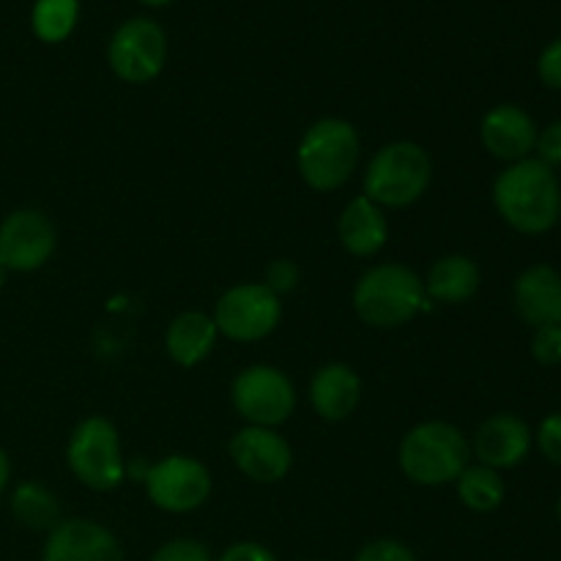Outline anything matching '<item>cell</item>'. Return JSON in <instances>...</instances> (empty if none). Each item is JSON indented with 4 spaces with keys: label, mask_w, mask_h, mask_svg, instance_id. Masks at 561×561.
<instances>
[{
    "label": "cell",
    "mask_w": 561,
    "mask_h": 561,
    "mask_svg": "<svg viewBox=\"0 0 561 561\" xmlns=\"http://www.w3.org/2000/svg\"><path fill=\"white\" fill-rule=\"evenodd\" d=\"M66 458L71 474L91 491H113L126 477L118 431L104 416H88L75 427Z\"/></svg>",
    "instance_id": "6"
},
{
    "label": "cell",
    "mask_w": 561,
    "mask_h": 561,
    "mask_svg": "<svg viewBox=\"0 0 561 561\" xmlns=\"http://www.w3.org/2000/svg\"><path fill=\"white\" fill-rule=\"evenodd\" d=\"M44 561H124V551L102 524L71 518L49 531Z\"/></svg>",
    "instance_id": "13"
},
{
    "label": "cell",
    "mask_w": 561,
    "mask_h": 561,
    "mask_svg": "<svg viewBox=\"0 0 561 561\" xmlns=\"http://www.w3.org/2000/svg\"><path fill=\"white\" fill-rule=\"evenodd\" d=\"M219 561H277V557L257 542H239V546H230Z\"/></svg>",
    "instance_id": "31"
},
{
    "label": "cell",
    "mask_w": 561,
    "mask_h": 561,
    "mask_svg": "<svg viewBox=\"0 0 561 561\" xmlns=\"http://www.w3.org/2000/svg\"><path fill=\"white\" fill-rule=\"evenodd\" d=\"M230 458H233L236 469L241 474L261 482V485L285 480L290 463H294V453H290L288 442L274 427L257 425L236 433L233 442H230Z\"/></svg>",
    "instance_id": "12"
},
{
    "label": "cell",
    "mask_w": 561,
    "mask_h": 561,
    "mask_svg": "<svg viewBox=\"0 0 561 561\" xmlns=\"http://www.w3.org/2000/svg\"><path fill=\"white\" fill-rule=\"evenodd\" d=\"M482 146L504 162H520L537 146V126L526 110L499 104L482 118Z\"/></svg>",
    "instance_id": "15"
},
{
    "label": "cell",
    "mask_w": 561,
    "mask_h": 561,
    "mask_svg": "<svg viewBox=\"0 0 561 561\" xmlns=\"http://www.w3.org/2000/svg\"><path fill=\"white\" fill-rule=\"evenodd\" d=\"M354 307L370 327L394 329L427 310L425 283L400 263H383L362 274L354 288Z\"/></svg>",
    "instance_id": "2"
},
{
    "label": "cell",
    "mask_w": 561,
    "mask_h": 561,
    "mask_svg": "<svg viewBox=\"0 0 561 561\" xmlns=\"http://www.w3.org/2000/svg\"><path fill=\"white\" fill-rule=\"evenodd\" d=\"M77 11H80L77 0H36L31 16L33 33L47 44L64 42L75 31Z\"/></svg>",
    "instance_id": "23"
},
{
    "label": "cell",
    "mask_w": 561,
    "mask_h": 561,
    "mask_svg": "<svg viewBox=\"0 0 561 561\" xmlns=\"http://www.w3.org/2000/svg\"><path fill=\"white\" fill-rule=\"evenodd\" d=\"M431 157L416 142H389L370 159L365 173V197L381 208H405L431 186Z\"/></svg>",
    "instance_id": "5"
},
{
    "label": "cell",
    "mask_w": 561,
    "mask_h": 561,
    "mask_svg": "<svg viewBox=\"0 0 561 561\" xmlns=\"http://www.w3.org/2000/svg\"><path fill=\"white\" fill-rule=\"evenodd\" d=\"M5 277H9V268H5V263L0 261V288L5 285Z\"/></svg>",
    "instance_id": "33"
},
{
    "label": "cell",
    "mask_w": 561,
    "mask_h": 561,
    "mask_svg": "<svg viewBox=\"0 0 561 561\" xmlns=\"http://www.w3.org/2000/svg\"><path fill=\"white\" fill-rule=\"evenodd\" d=\"M531 354L540 365H559L561 362V327L537 329L531 340Z\"/></svg>",
    "instance_id": "25"
},
{
    "label": "cell",
    "mask_w": 561,
    "mask_h": 561,
    "mask_svg": "<svg viewBox=\"0 0 561 561\" xmlns=\"http://www.w3.org/2000/svg\"><path fill=\"white\" fill-rule=\"evenodd\" d=\"M217 323L206 312H181L164 334V348L170 359L181 367H195L217 345Z\"/></svg>",
    "instance_id": "19"
},
{
    "label": "cell",
    "mask_w": 561,
    "mask_h": 561,
    "mask_svg": "<svg viewBox=\"0 0 561 561\" xmlns=\"http://www.w3.org/2000/svg\"><path fill=\"white\" fill-rule=\"evenodd\" d=\"M362 398V381L348 365H327L312 376L310 403L318 416L343 422L354 414Z\"/></svg>",
    "instance_id": "18"
},
{
    "label": "cell",
    "mask_w": 561,
    "mask_h": 561,
    "mask_svg": "<svg viewBox=\"0 0 561 561\" xmlns=\"http://www.w3.org/2000/svg\"><path fill=\"white\" fill-rule=\"evenodd\" d=\"M537 444L551 463L561 466V414H551L548 420H542L540 431H537Z\"/></svg>",
    "instance_id": "28"
},
{
    "label": "cell",
    "mask_w": 561,
    "mask_h": 561,
    "mask_svg": "<svg viewBox=\"0 0 561 561\" xmlns=\"http://www.w3.org/2000/svg\"><path fill=\"white\" fill-rule=\"evenodd\" d=\"M11 513L25 529L33 531H53L60 524L58 499L36 482H22L11 493Z\"/></svg>",
    "instance_id": "21"
},
{
    "label": "cell",
    "mask_w": 561,
    "mask_h": 561,
    "mask_svg": "<svg viewBox=\"0 0 561 561\" xmlns=\"http://www.w3.org/2000/svg\"><path fill=\"white\" fill-rule=\"evenodd\" d=\"M55 225L33 208L9 214L0 225V261L9 272H36L55 252Z\"/></svg>",
    "instance_id": "11"
},
{
    "label": "cell",
    "mask_w": 561,
    "mask_h": 561,
    "mask_svg": "<svg viewBox=\"0 0 561 561\" xmlns=\"http://www.w3.org/2000/svg\"><path fill=\"white\" fill-rule=\"evenodd\" d=\"M480 288V268L466 255H447L433 263L425 279V294L444 305L469 301Z\"/></svg>",
    "instance_id": "20"
},
{
    "label": "cell",
    "mask_w": 561,
    "mask_h": 561,
    "mask_svg": "<svg viewBox=\"0 0 561 561\" xmlns=\"http://www.w3.org/2000/svg\"><path fill=\"white\" fill-rule=\"evenodd\" d=\"M151 561H211V553L197 540H170L153 553Z\"/></svg>",
    "instance_id": "24"
},
{
    "label": "cell",
    "mask_w": 561,
    "mask_h": 561,
    "mask_svg": "<svg viewBox=\"0 0 561 561\" xmlns=\"http://www.w3.org/2000/svg\"><path fill=\"white\" fill-rule=\"evenodd\" d=\"M458 496L474 513H491L504 502V482L496 469L488 466H466L458 477Z\"/></svg>",
    "instance_id": "22"
},
{
    "label": "cell",
    "mask_w": 561,
    "mask_h": 561,
    "mask_svg": "<svg viewBox=\"0 0 561 561\" xmlns=\"http://www.w3.org/2000/svg\"><path fill=\"white\" fill-rule=\"evenodd\" d=\"M107 60L115 77L124 82L140 85V82L153 80L168 60V36L162 25L148 16L126 20L110 38Z\"/></svg>",
    "instance_id": "9"
},
{
    "label": "cell",
    "mask_w": 561,
    "mask_h": 561,
    "mask_svg": "<svg viewBox=\"0 0 561 561\" xmlns=\"http://www.w3.org/2000/svg\"><path fill=\"white\" fill-rule=\"evenodd\" d=\"M354 561H416L409 546L398 540H376L362 548Z\"/></svg>",
    "instance_id": "26"
},
{
    "label": "cell",
    "mask_w": 561,
    "mask_h": 561,
    "mask_svg": "<svg viewBox=\"0 0 561 561\" xmlns=\"http://www.w3.org/2000/svg\"><path fill=\"white\" fill-rule=\"evenodd\" d=\"M469 458V442L449 422H422L400 444V469L416 485H449L463 474Z\"/></svg>",
    "instance_id": "3"
},
{
    "label": "cell",
    "mask_w": 561,
    "mask_h": 561,
    "mask_svg": "<svg viewBox=\"0 0 561 561\" xmlns=\"http://www.w3.org/2000/svg\"><path fill=\"white\" fill-rule=\"evenodd\" d=\"M559 520H561V499H559Z\"/></svg>",
    "instance_id": "35"
},
{
    "label": "cell",
    "mask_w": 561,
    "mask_h": 561,
    "mask_svg": "<svg viewBox=\"0 0 561 561\" xmlns=\"http://www.w3.org/2000/svg\"><path fill=\"white\" fill-rule=\"evenodd\" d=\"M146 493L164 513H192L211 496V474L206 466L186 455H168L148 466Z\"/></svg>",
    "instance_id": "10"
},
{
    "label": "cell",
    "mask_w": 561,
    "mask_h": 561,
    "mask_svg": "<svg viewBox=\"0 0 561 561\" xmlns=\"http://www.w3.org/2000/svg\"><path fill=\"white\" fill-rule=\"evenodd\" d=\"M340 244L356 257H370L383 250L389 239V222L383 208L376 206L370 197H356L345 206L337 222Z\"/></svg>",
    "instance_id": "17"
},
{
    "label": "cell",
    "mask_w": 561,
    "mask_h": 561,
    "mask_svg": "<svg viewBox=\"0 0 561 561\" xmlns=\"http://www.w3.org/2000/svg\"><path fill=\"white\" fill-rule=\"evenodd\" d=\"M559 219H561V214H559Z\"/></svg>",
    "instance_id": "36"
},
{
    "label": "cell",
    "mask_w": 561,
    "mask_h": 561,
    "mask_svg": "<svg viewBox=\"0 0 561 561\" xmlns=\"http://www.w3.org/2000/svg\"><path fill=\"white\" fill-rule=\"evenodd\" d=\"M283 318V305L279 296H274L266 285L247 283L236 285L222 299L217 301L214 310V323L217 332L225 334L236 343H255V340L268 337L277 329Z\"/></svg>",
    "instance_id": "8"
},
{
    "label": "cell",
    "mask_w": 561,
    "mask_h": 561,
    "mask_svg": "<svg viewBox=\"0 0 561 561\" xmlns=\"http://www.w3.org/2000/svg\"><path fill=\"white\" fill-rule=\"evenodd\" d=\"M140 3H146V5H168L170 0H140Z\"/></svg>",
    "instance_id": "34"
},
{
    "label": "cell",
    "mask_w": 561,
    "mask_h": 561,
    "mask_svg": "<svg viewBox=\"0 0 561 561\" xmlns=\"http://www.w3.org/2000/svg\"><path fill=\"white\" fill-rule=\"evenodd\" d=\"M233 405L250 425L277 427L294 414L296 389L283 370L252 365L233 381Z\"/></svg>",
    "instance_id": "7"
},
{
    "label": "cell",
    "mask_w": 561,
    "mask_h": 561,
    "mask_svg": "<svg viewBox=\"0 0 561 561\" xmlns=\"http://www.w3.org/2000/svg\"><path fill=\"white\" fill-rule=\"evenodd\" d=\"M537 71H540V80L546 82L548 88L561 91V38H557V42H551L542 49Z\"/></svg>",
    "instance_id": "29"
},
{
    "label": "cell",
    "mask_w": 561,
    "mask_h": 561,
    "mask_svg": "<svg viewBox=\"0 0 561 561\" xmlns=\"http://www.w3.org/2000/svg\"><path fill=\"white\" fill-rule=\"evenodd\" d=\"M493 203L504 222L520 233H546L559 222L561 186L553 168L540 159L513 162L493 184Z\"/></svg>",
    "instance_id": "1"
},
{
    "label": "cell",
    "mask_w": 561,
    "mask_h": 561,
    "mask_svg": "<svg viewBox=\"0 0 561 561\" xmlns=\"http://www.w3.org/2000/svg\"><path fill=\"white\" fill-rule=\"evenodd\" d=\"M296 283H299V266H296L294 261H272L266 268V288L272 290L274 296H283L288 294V290L296 288Z\"/></svg>",
    "instance_id": "27"
},
{
    "label": "cell",
    "mask_w": 561,
    "mask_h": 561,
    "mask_svg": "<svg viewBox=\"0 0 561 561\" xmlns=\"http://www.w3.org/2000/svg\"><path fill=\"white\" fill-rule=\"evenodd\" d=\"M537 151H540V162H546L548 168L561 164V121H553L542 129V135H537Z\"/></svg>",
    "instance_id": "30"
},
{
    "label": "cell",
    "mask_w": 561,
    "mask_h": 561,
    "mask_svg": "<svg viewBox=\"0 0 561 561\" xmlns=\"http://www.w3.org/2000/svg\"><path fill=\"white\" fill-rule=\"evenodd\" d=\"M515 310L531 327H561V274L531 266L515 279Z\"/></svg>",
    "instance_id": "16"
},
{
    "label": "cell",
    "mask_w": 561,
    "mask_h": 561,
    "mask_svg": "<svg viewBox=\"0 0 561 561\" xmlns=\"http://www.w3.org/2000/svg\"><path fill=\"white\" fill-rule=\"evenodd\" d=\"M531 433L515 414H493L477 427L474 453L488 469H513L529 455Z\"/></svg>",
    "instance_id": "14"
},
{
    "label": "cell",
    "mask_w": 561,
    "mask_h": 561,
    "mask_svg": "<svg viewBox=\"0 0 561 561\" xmlns=\"http://www.w3.org/2000/svg\"><path fill=\"white\" fill-rule=\"evenodd\" d=\"M296 162L307 186L318 192L340 190L359 164V135L348 121H316L301 137Z\"/></svg>",
    "instance_id": "4"
},
{
    "label": "cell",
    "mask_w": 561,
    "mask_h": 561,
    "mask_svg": "<svg viewBox=\"0 0 561 561\" xmlns=\"http://www.w3.org/2000/svg\"><path fill=\"white\" fill-rule=\"evenodd\" d=\"M9 458H5V453L0 449V496H3L5 491V482H9Z\"/></svg>",
    "instance_id": "32"
}]
</instances>
